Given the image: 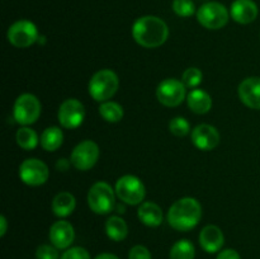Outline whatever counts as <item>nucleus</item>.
Returning a JSON list of instances; mask_svg holds the SVG:
<instances>
[{"instance_id": "1", "label": "nucleus", "mask_w": 260, "mask_h": 259, "mask_svg": "<svg viewBox=\"0 0 260 259\" xmlns=\"http://www.w3.org/2000/svg\"><path fill=\"white\" fill-rule=\"evenodd\" d=\"M132 36L140 46L145 48H156L165 43L169 37L167 23L155 15L139 18L132 27Z\"/></svg>"}, {"instance_id": "2", "label": "nucleus", "mask_w": 260, "mask_h": 259, "mask_svg": "<svg viewBox=\"0 0 260 259\" xmlns=\"http://www.w3.org/2000/svg\"><path fill=\"white\" fill-rule=\"evenodd\" d=\"M202 217V207L194 198H180L168 212V222L178 231H189L198 225Z\"/></svg>"}, {"instance_id": "3", "label": "nucleus", "mask_w": 260, "mask_h": 259, "mask_svg": "<svg viewBox=\"0 0 260 259\" xmlns=\"http://www.w3.org/2000/svg\"><path fill=\"white\" fill-rule=\"evenodd\" d=\"M119 80L116 73L108 69L98 71L89 81V94L96 102H107L118 90Z\"/></svg>"}, {"instance_id": "4", "label": "nucleus", "mask_w": 260, "mask_h": 259, "mask_svg": "<svg viewBox=\"0 0 260 259\" xmlns=\"http://www.w3.org/2000/svg\"><path fill=\"white\" fill-rule=\"evenodd\" d=\"M88 205L98 215H107L116 206L114 192L106 182H98L91 185L88 193Z\"/></svg>"}, {"instance_id": "5", "label": "nucleus", "mask_w": 260, "mask_h": 259, "mask_svg": "<svg viewBox=\"0 0 260 259\" xmlns=\"http://www.w3.org/2000/svg\"><path fill=\"white\" fill-rule=\"evenodd\" d=\"M230 13L225 5L217 2L206 3L198 9L197 19L207 29H220L229 22Z\"/></svg>"}, {"instance_id": "6", "label": "nucleus", "mask_w": 260, "mask_h": 259, "mask_svg": "<svg viewBox=\"0 0 260 259\" xmlns=\"http://www.w3.org/2000/svg\"><path fill=\"white\" fill-rule=\"evenodd\" d=\"M116 193L122 202L127 205H139L144 201L145 185L141 180L134 175H123L116 183Z\"/></svg>"}, {"instance_id": "7", "label": "nucleus", "mask_w": 260, "mask_h": 259, "mask_svg": "<svg viewBox=\"0 0 260 259\" xmlns=\"http://www.w3.org/2000/svg\"><path fill=\"white\" fill-rule=\"evenodd\" d=\"M14 119L20 124H32L41 114V103L33 94L25 93L17 98L13 109Z\"/></svg>"}, {"instance_id": "8", "label": "nucleus", "mask_w": 260, "mask_h": 259, "mask_svg": "<svg viewBox=\"0 0 260 259\" xmlns=\"http://www.w3.org/2000/svg\"><path fill=\"white\" fill-rule=\"evenodd\" d=\"M7 37L8 41L15 47L25 48L37 42L40 36H38V30L35 23L22 19L10 25Z\"/></svg>"}, {"instance_id": "9", "label": "nucleus", "mask_w": 260, "mask_h": 259, "mask_svg": "<svg viewBox=\"0 0 260 259\" xmlns=\"http://www.w3.org/2000/svg\"><path fill=\"white\" fill-rule=\"evenodd\" d=\"M157 101L165 107H177L184 101L185 85L177 79H165L156 89Z\"/></svg>"}, {"instance_id": "10", "label": "nucleus", "mask_w": 260, "mask_h": 259, "mask_svg": "<svg viewBox=\"0 0 260 259\" xmlns=\"http://www.w3.org/2000/svg\"><path fill=\"white\" fill-rule=\"evenodd\" d=\"M99 157V147L91 140H85L76 145L71 152V164L78 170H89L95 165Z\"/></svg>"}, {"instance_id": "11", "label": "nucleus", "mask_w": 260, "mask_h": 259, "mask_svg": "<svg viewBox=\"0 0 260 259\" xmlns=\"http://www.w3.org/2000/svg\"><path fill=\"white\" fill-rule=\"evenodd\" d=\"M48 168L42 160L38 159H27L20 164L19 177L27 185L37 187L42 185L48 179Z\"/></svg>"}, {"instance_id": "12", "label": "nucleus", "mask_w": 260, "mask_h": 259, "mask_svg": "<svg viewBox=\"0 0 260 259\" xmlns=\"http://www.w3.org/2000/svg\"><path fill=\"white\" fill-rule=\"evenodd\" d=\"M58 122L65 128L73 130L80 126L85 117V109L78 99H66L58 108Z\"/></svg>"}, {"instance_id": "13", "label": "nucleus", "mask_w": 260, "mask_h": 259, "mask_svg": "<svg viewBox=\"0 0 260 259\" xmlns=\"http://www.w3.org/2000/svg\"><path fill=\"white\" fill-rule=\"evenodd\" d=\"M192 142L200 150H213L220 142V134L211 124H200L192 132Z\"/></svg>"}, {"instance_id": "14", "label": "nucleus", "mask_w": 260, "mask_h": 259, "mask_svg": "<svg viewBox=\"0 0 260 259\" xmlns=\"http://www.w3.org/2000/svg\"><path fill=\"white\" fill-rule=\"evenodd\" d=\"M239 96L249 108L260 109V78L251 76L241 81L239 85Z\"/></svg>"}, {"instance_id": "15", "label": "nucleus", "mask_w": 260, "mask_h": 259, "mask_svg": "<svg viewBox=\"0 0 260 259\" xmlns=\"http://www.w3.org/2000/svg\"><path fill=\"white\" fill-rule=\"evenodd\" d=\"M75 231L68 221H57L50 229V240L57 249H66L73 244Z\"/></svg>"}, {"instance_id": "16", "label": "nucleus", "mask_w": 260, "mask_h": 259, "mask_svg": "<svg viewBox=\"0 0 260 259\" xmlns=\"http://www.w3.org/2000/svg\"><path fill=\"white\" fill-rule=\"evenodd\" d=\"M258 5L253 0H235L231 4L230 15L240 24H249L258 17Z\"/></svg>"}, {"instance_id": "17", "label": "nucleus", "mask_w": 260, "mask_h": 259, "mask_svg": "<svg viewBox=\"0 0 260 259\" xmlns=\"http://www.w3.org/2000/svg\"><path fill=\"white\" fill-rule=\"evenodd\" d=\"M225 243V236L220 228L215 225H207L200 234V244L207 253H216Z\"/></svg>"}, {"instance_id": "18", "label": "nucleus", "mask_w": 260, "mask_h": 259, "mask_svg": "<svg viewBox=\"0 0 260 259\" xmlns=\"http://www.w3.org/2000/svg\"><path fill=\"white\" fill-rule=\"evenodd\" d=\"M139 218L150 228H156L162 222V211L156 203L144 202L139 208Z\"/></svg>"}, {"instance_id": "19", "label": "nucleus", "mask_w": 260, "mask_h": 259, "mask_svg": "<svg viewBox=\"0 0 260 259\" xmlns=\"http://www.w3.org/2000/svg\"><path fill=\"white\" fill-rule=\"evenodd\" d=\"M188 107L190 111L197 114H205L212 107V99L210 94L206 93L202 89H194L188 94Z\"/></svg>"}, {"instance_id": "20", "label": "nucleus", "mask_w": 260, "mask_h": 259, "mask_svg": "<svg viewBox=\"0 0 260 259\" xmlns=\"http://www.w3.org/2000/svg\"><path fill=\"white\" fill-rule=\"evenodd\" d=\"M76 201L71 193L60 192L52 201V211L58 217H66L75 210Z\"/></svg>"}, {"instance_id": "21", "label": "nucleus", "mask_w": 260, "mask_h": 259, "mask_svg": "<svg viewBox=\"0 0 260 259\" xmlns=\"http://www.w3.org/2000/svg\"><path fill=\"white\" fill-rule=\"evenodd\" d=\"M106 233L112 240L122 241L126 239L127 234H128V228L123 218L118 217V216H112L106 222Z\"/></svg>"}, {"instance_id": "22", "label": "nucleus", "mask_w": 260, "mask_h": 259, "mask_svg": "<svg viewBox=\"0 0 260 259\" xmlns=\"http://www.w3.org/2000/svg\"><path fill=\"white\" fill-rule=\"evenodd\" d=\"M63 141V134L61 128L52 126L47 127L45 131L41 135V145L47 151H55L58 147L62 145Z\"/></svg>"}, {"instance_id": "23", "label": "nucleus", "mask_w": 260, "mask_h": 259, "mask_svg": "<svg viewBox=\"0 0 260 259\" xmlns=\"http://www.w3.org/2000/svg\"><path fill=\"white\" fill-rule=\"evenodd\" d=\"M194 245L187 239L177 241L170 249V259H194Z\"/></svg>"}, {"instance_id": "24", "label": "nucleus", "mask_w": 260, "mask_h": 259, "mask_svg": "<svg viewBox=\"0 0 260 259\" xmlns=\"http://www.w3.org/2000/svg\"><path fill=\"white\" fill-rule=\"evenodd\" d=\"M99 113L107 122H119L123 117V108L116 102H103L99 107Z\"/></svg>"}, {"instance_id": "25", "label": "nucleus", "mask_w": 260, "mask_h": 259, "mask_svg": "<svg viewBox=\"0 0 260 259\" xmlns=\"http://www.w3.org/2000/svg\"><path fill=\"white\" fill-rule=\"evenodd\" d=\"M17 144L24 150H33L38 144V136L36 131L29 127H22L17 131Z\"/></svg>"}, {"instance_id": "26", "label": "nucleus", "mask_w": 260, "mask_h": 259, "mask_svg": "<svg viewBox=\"0 0 260 259\" xmlns=\"http://www.w3.org/2000/svg\"><path fill=\"white\" fill-rule=\"evenodd\" d=\"M173 10L179 17L188 18L194 14L196 7L192 0H174L173 2Z\"/></svg>"}, {"instance_id": "27", "label": "nucleus", "mask_w": 260, "mask_h": 259, "mask_svg": "<svg viewBox=\"0 0 260 259\" xmlns=\"http://www.w3.org/2000/svg\"><path fill=\"white\" fill-rule=\"evenodd\" d=\"M202 71L197 68H189L183 73V84H184L187 88H196L201 84L202 81Z\"/></svg>"}, {"instance_id": "28", "label": "nucleus", "mask_w": 260, "mask_h": 259, "mask_svg": "<svg viewBox=\"0 0 260 259\" xmlns=\"http://www.w3.org/2000/svg\"><path fill=\"white\" fill-rule=\"evenodd\" d=\"M169 130L173 135H175V136L183 137L185 136V135H188V132H189V122L185 118H183V117H175V118H173L172 121H170Z\"/></svg>"}, {"instance_id": "29", "label": "nucleus", "mask_w": 260, "mask_h": 259, "mask_svg": "<svg viewBox=\"0 0 260 259\" xmlns=\"http://www.w3.org/2000/svg\"><path fill=\"white\" fill-rule=\"evenodd\" d=\"M58 251L56 246L47 245V244H43V245L38 246L37 251H36V258L37 259H58Z\"/></svg>"}, {"instance_id": "30", "label": "nucleus", "mask_w": 260, "mask_h": 259, "mask_svg": "<svg viewBox=\"0 0 260 259\" xmlns=\"http://www.w3.org/2000/svg\"><path fill=\"white\" fill-rule=\"evenodd\" d=\"M61 259H90L88 250L81 246L70 248L61 255Z\"/></svg>"}, {"instance_id": "31", "label": "nucleus", "mask_w": 260, "mask_h": 259, "mask_svg": "<svg viewBox=\"0 0 260 259\" xmlns=\"http://www.w3.org/2000/svg\"><path fill=\"white\" fill-rule=\"evenodd\" d=\"M128 259H151V254L145 246L136 245L129 250Z\"/></svg>"}, {"instance_id": "32", "label": "nucleus", "mask_w": 260, "mask_h": 259, "mask_svg": "<svg viewBox=\"0 0 260 259\" xmlns=\"http://www.w3.org/2000/svg\"><path fill=\"white\" fill-rule=\"evenodd\" d=\"M216 259H241L240 255L236 250L234 249H225V250L221 251L220 254L217 255Z\"/></svg>"}, {"instance_id": "33", "label": "nucleus", "mask_w": 260, "mask_h": 259, "mask_svg": "<svg viewBox=\"0 0 260 259\" xmlns=\"http://www.w3.org/2000/svg\"><path fill=\"white\" fill-rule=\"evenodd\" d=\"M69 161L66 159H58V161L56 163V168H57L60 172H66L69 169Z\"/></svg>"}, {"instance_id": "34", "label": "nucleus", "mask_w": 260, "mask_h": 259, "mask_svg": "<svg viewBox=\"0 0 260 259\" xmlns=\"http://www.w3.org/2000/svg\"><path fill=\"white\" fill-rule=\"evenodd\" d=\"M8 229V222L7 218L4 216H0V236H4L5 233H7Z\"/></svg>"}, {"instance_id": "35", "label": "nucleus", "mask_w": 260, "mask_h": 259, "mask_svg": "<svg viewBox=\"0 0 260 259\" xmlns=\"http://www.w3.org/2000/svg\"><path fill=\"white\" fill-rule=\"evenodd\" d=\"M95 259H119V258L117 255H114V254L102 253V254H99V255H96Z\"/></svg>"}]
</instances>
